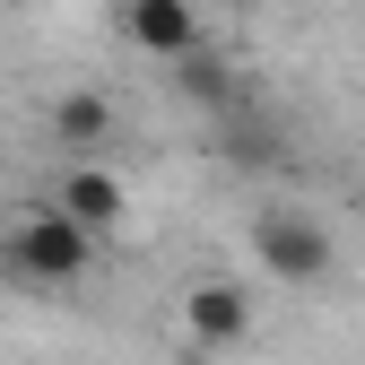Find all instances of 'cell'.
Returning <instances> with one entry per match:
<instances>
[{
	"mask_svg": "<svg viewBox=\"0 0 365 365\" xmlns=\"http://www.w3.org/2000/svg\"><path fill=\"white\" fill-rule=\"evenodd\" d=\"M252 261L279 287H322L331 279V226L304 217V209H261L252 217Z\"/></svg>",
	"mask_w": 365,
	"mask_h": 365,
	"instance_id": "cell-2",
	"label": "cell"
},
{
	"mask_svg": "<svg viewBox=\"0 0 365 365\" xmlns=\"http://www.w3.org/2000/svg\"><path fill=\"white\" fill-rule=\"evenodd\" d=\"M174 322H182L192 348H244L252 339V287H235V279H192L182 304H174Z\"/></svg>",
	"mask_w": 365,
	"mask_h": 365,
	"instance_id": "cell-3",
	"label": "cell"
},
{
	"mask_svg": "<svg viewBox=\"0 0 365 365\" xmlns=\"http://www.w3.org/2000/svg\"><path fill=\"white\" fill-rule=\"evenodd\" d=\"M0 269H9L18 287H70L96 269V235H87L78 217L61 209H26L9 235H0Z\"/></svg>",
	"mask_w": 365,
	"mask_h": 365,
	"instance_id": "cell-1",
	"label": "cell"
},
{
	"mask_svg": "<svg viewBox=\"0 0 365 365\" xmlns=\"http://www.w3.org/2000/svg\"><path fill=\"white\" fill-rule=\"evenodd\" d=\"M43 122H53V140L61 148H105L113 140V96H105V87H70V96H53V105H43Z\"/></svg>",
	"mask_w": 365,
	"mask_h": 365,
	"instance_id": "cell-7",
	"label": "cell"
},
{
	"mask_svg": "<svg viewBox=\"0 0 365 365\" xmlns=\"http://www.w3.org/2000/svg\"><path fill=\"white\" fill-rule=\"evenodd\" d=\"M53 209H61V217H78L87 235L105 244L113 226H122V209H130V192L113 182V165H96V157H78V165L61 174V192H53Z\"/></svg>",
	"mask_w": 365,
	"mask_h": 365,
	"instance_id": "cell-5",
	"label": "cell"
},
{
	"mask_svg": "<svg viewBox=\"0 0 365 365\" xmlns=\"http://www.w3.org/2000/svg\"><path fill=\"white\" fill-rule=\"evenodd\" d=\"M122 35L140 43L148 61H182V53H200V18H192V0H122Z\"/></svg>",
	"mask_w": 365,
	"mask_h": 365,
	"instance_id": "cell-4",
	"label": "cell"
},
{
	"mask_svg": "<svg viewBox=\"0 0 365 365\" xmlns=\"http://www.w3.org/2000/svg\"><path fill=\"white\" fill-rule=\"evenodd\" d=\"M165 78H174V96H182V105H192V113H217V122H226V113H235V105H244V78H235V70H226V61L209 53V43H200V53H182V61H174Z\"/></svg>",
	"mask_w": 365,
	"mask_h": 365,
	"instance_id": "cell-6",
	"label": "cell"
}]
</instances>
